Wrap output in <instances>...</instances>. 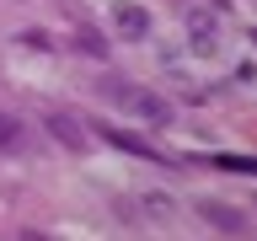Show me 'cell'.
I'll list each match as a JSON object with an SVG mask.
<instances>
[{
    "label": "cell",
    "mask_w": 257,
    "mask_h": 241,
    "mask_svg": "<svg viewBox=\"0 0 257 241\" xmlns=\"http://www.w3.org/2000/svg\"><path fill=\"white\" fill-rule=\"evenodd\" d=\"M123 102H128L134 112H140L145 124H166V118H172V107H166V102H161L156 91H140V96H128V91H123Z\"/></svg>",
    "instance_id": "obj_4"
},
{
    "label": "cell",
    "mask_w": 257,
    "mask_h": 241,
    "mask_svg": "<svg viewBox=\"0 0 257 241\" xmlns=\"http://www.w3.org/2000/svg\"><path fill=\"white\" fill-rule=\"evenodd\" d=\"M134 209H140V214H145L150 225H172V214H177V204L166 198V193H145V198H140Z\"/></svg>",
    "instance_id": "obj_6"
},
{
    "label": "cell",
    "mask_w": 257,
    "mask_h": 241,
    "mask_svg": "<svg viewBox=\"0 0 257 241\" xmlns=\"http://www.w3.org/2000/svg\"><path fill=\"white\" fill-rule=\"evenodd\" d=\"M11 43H22V48H32V54H48V48H54V38H48V32H38V27H27V32H16Z\"/></svg>",
    "instance_id": "obj_8"
},
{
    "label": "cell",
    "mask_w": 257,
    "mask_h": 241,
    "mask_svg": "<svg viewBox=\"0 0 257 241\" xmlns=\"http://www.w3.org/2000/svg\"><path fill=\"white\" fill-rule=\"evenodd\" d=\"M22 140H27V124H22L16 112L0 107V156H16V150H22Z\"/></svg>",
    "instance_id": "obj_5"
},
{
    "label": "cell",
    "mask_w": 257,
    "mask_h": 241,
    "mask_svg": "<svg viewBox=\"0 0 257 241\" xmlns=\"http://www.w3.org/2000/svg\"><path fill=\"white\" fill-rule=\"evenodd\" d=\"M75 43H80V54H91V59H102V54H107V43H102L96 32H80Z\"/></svg>",
    "instance_id": "obj_9"
},
{
    "label": "cell",
    "mask_w": 257,
    "mask_h": 241,
    "mask_svg": "<svg viewBox=\"0 0 257 241\" xmlns=\"http://www.w3.org/2000/svg\"><path fill=\"white\" fill-rule=\"evenodd\" d=\"M112 22H118V32H123V38H134V43L150 32V11H145L140 0H118V6H112Z\"/></svg>",
    "instance_id": "obj_2"
},
{
    "label": "cell",
    "mask_w": 257,
    "mask_h": 241,
    "mask_svg": "<svg viewBox=\"0 0 257 241\" xmlns=\"http://www.w3.org/2000/svg\"><path fill=\"white\" fill-rule=\"evenodd\" d=\"M102 140H112V145H123V150H134V156H150V161H161V150H156V145H145V140H134V134H123V129H102Z\"/></svg>",
    "instance_id": "obj_7"
},
{
    "label": "cell",
    "mask_w": 257,
    "mask_h": 241,
    "mask_svg": "<svg viewBox=\"0 0 257 241\" xmlns=\"http://www.w3.org/2000/svg\"><path fill=\"white\" fill-rule=\"evenodd\" d=\"M198 214H204L214 230H225V236H236V230H241V209H236V204H220V198H198Z\"/></svg>",
    "instance_id": "obj_3"
},
{
    "label": "cell",
    "mask_w": 257,
    "mask_h": 241,
    "mask_svg": "<svg viewBox=\"0 0 257 241\" xmlns=\"http://www.w3.org/2000/svg\"><path fill=\"white\" fill-rule=\"evenodd\" d=\"M43 129L64 145V150H75V156L86 150V124H80L70 107H48V112H43Z\"/></svg>",
    "instance_id": "obj_1"
}]
</instances>
